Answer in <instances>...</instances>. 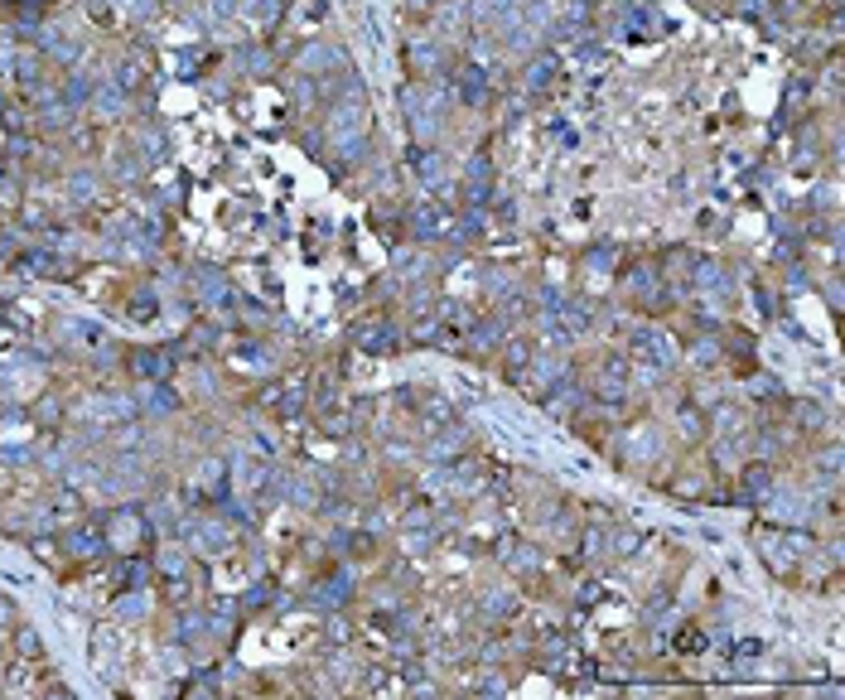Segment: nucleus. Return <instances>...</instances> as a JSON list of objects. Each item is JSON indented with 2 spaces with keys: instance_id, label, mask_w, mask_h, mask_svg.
Here are the masks:
<instances>
[{
  "instance_id": "3",
  "label": "nucleus",
  "mask_w": 845,
  "mask_h": 700,
  "mask_svg": "<svg viewBox=\"0 0 845 700\" xmlns=\"http://www.w3.org/2000/svg\"><path fill=\"white\" fill-rule=\"evenodd\" d=\"M676 648H681V652H700V648H706V633H700V628H681V633H676Z\"/></svg>"
},
{
  "instance_id": "4",
  "label": "nucleus",
  "mask_w": 845,
  "mask_h": 700,
  "mask_svg": "<svg viewBox=\"0 0 845 700\" xmlns=\"http://www.w3.org/2000/svg\"><path fill=\"white\" fill-rule=\"evenodd\" d=\"M5 488H10V469H0V493H5Z\"/></svg>"
},
{
  "instance_id": "1",
  "label": "nucleus",
  "mask_w": 845,
  "mask_h": 700,
  "mask_svg": "<svg viewBox=\"0 0 845 700\" xmlns=\"http://www.w3.org/2000/svg\"><path fill=\"white\" fill-rule=\"evenodd\" d=\"M102 537H107L111 551H121V555H140V551L150 546V522H146L140 512H131V508H117Z\"/></svg>"
},
{
  "instance_id": "2",
  "label": "nucleus",
  "mask_w": 845,
  "mask_h": 700,
  "mask_svg": "<svg viewBox=\"0 0 845 700\" xmlns=\"http://www.w3.org/2000/svg\"><path fill=\"white\" fill-rule=\"evenodd\" d=\"M15 652H20V667H44V642L30 623H15Z\"/></svg>"
}]
</instances>
